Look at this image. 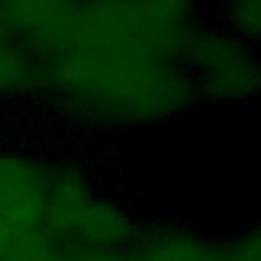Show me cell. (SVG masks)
I'll list each match as a JSON object with an SVG mask.
<instances>
[{
  "label": "cell",
  "instance_id": "cell-1",
  "mask_svg": "<svg viewBox=\"0 0 261 261\" xmlns=\"http://www.w3.org/2000/svg\"><path fill=\"white\" fill-rule=\"evenodd\" d=\"M198 24L196 0H77L39 61L41 82L100 126L169 120L200 100L184 65Z\"/></svg>",
  "mask_w": 261,
  "mask_h": 261
},
{
  "label": "cell",
  "instance_id": "cell-2",
  "mask_svg": "<svg viewBox=\"0 0 261 261\" xmlns=\"http://www.w3.org/2000/svg\"><path fill=\"white\" fill-rule=\"evenodd\" d=\"M141 222L114 198L100 194L82 173L61 169L49 175L45 226L84 251L126 249Z\"/></svg>",
  "mask_w": 261,
  "mask_h": 261
},
{
  "label": "cell",
  "instance_id": "cell-3",
  "mask_svg": "<svg viewBox=\"0 0 261 261\" xmlns=\"http://www.w3.org/2000/svg\"><path fill=\"white\" fill-rule=\"evenodd\" d=\"M198 98L239 104L261 96V57L222 24H198L184 51Z\"/></svg>",
  "mask_w": 261,
  "mask_h": 261
},
{
  "label": "cell",
  "instance_id": "cell-4",
  "mask_svg": "<svg viewBox=\"0 0 261 261\" xmlns=\"http://www.w3.org/2000/svg\"><path fill=\"white\" fill-rule=\"evenodd\" d=\"M49 175L31 161L0 157V214L22 230L45 224Z\"/></svg>",
  "mask_w": 261,
  "mask_h": 261
},
{
  "label": "cell",
  "instance_id": "cell-5",
  "mask_svg": "<svg viewBox=\"0 0 261 261\" xmlns=\"http://www.w3.org/2000/svg\"><path fill=\"white\" fill-rule=\"evenodd\" d=\"M75 2L77 0H0V24L41 59Z\"/></svg>",
  "mask_w": 261,
  "mask_h": 261
},
{
  "label": "cell",
  "instance_id": "cell-6",
  "mask_svg": "<svg viewBox=\"0 0 261 261\" xmlns=\"http://www.w3.org/2000/svg\"><path fill=\"white\" fill-rule=\"evenodd\" d=\"M29 47L0 24V92H22L39 84V63Z\"/></svg>",
  "mask_w": 261,
  "mask_h": 261
},
{
  "label": "cell",
  "instance_id": "cell-7",
  "mask_svg": "<svg viewBox=\"0 0 261 261\" xmlns=\"http://www.w3.org/2000/svg\"><path fill=\"white\" fill-rule=\"evenodd\" d=\"M222 27L249 43L261 45V0H222Z\"/></svg>",
  "mask_w": 261,
  "mask_h": 261
},
{
  "label": "cell",
  "instance_id": "cell-8",
  "mask_svg": "<svg viewBox=\"0 0 261 261\" xmlns=\"http://www.w3.org/2000/svg\"><path fill=\"white\" fill-rule=\"evenodd\" d=\"M2 261H59V257L47 232L35 228L22 232Z\"/></svg>",
  "mask_w": 261,
  "mask_h": 261
},
{
  "label": "cell",
  "instance_id": "cell-9",
  "mask_svg": "<svg viewBox=\"0 0 261 261\" xmlns=\"http://www.w3.org/2000/svg\"><path fill=\"white\" fill-rule=\"evenodd\" d=\"M22 232H27V230H22L10 218H6L4 214H0V261L8 255V251L12 249V245L16 243V239Z\"/></svg>",
  "mask_w": 261,
  "mask_h": 261
}]
</instances>
